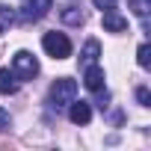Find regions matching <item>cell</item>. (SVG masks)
<instances>
[{
	"mask_svg": "<svg viewBox=\"0 0 151 151\" xmlns=\"http://www.w3.org/2000/svg\"><path fill=\"white\" fill-rule=\"evenodd\" d=\"M74 98H77V80H71V77L53 80V86H50V107L62 110V107H68Z\"/></svg>",
	"mask_w": 151,
	"mask_h": 151,
	"instance_id": "obj_1",
	"label": "cell"
},
{
	"mask_svg": "<svg viewBox=\"0 0 151 151\" xmlns=\"http://www.w3.org/2000/svg\"><path fill=\"white\" fill-rule=\"evenodd\" d=\"M42 47H45V53L53 56V59L71 56V42H68V36H65V33H56V30H50V33L42 36Z\"/></svg>",
	"mask_w": 151,
	"mask_h": 151,
	"instance_id": "obj_2",
	"label": "cell"
},
{
	"mask_svg": "<svg viewBox=\"0 0 151 151\" xmlns=\"http://www.w3.org/2000/svg\"><path fill=\"white\" fill-rule=\"evenodd\" d=\"M12 74L18 80H33L39 74V59L30 53V50H18L12 56Z\"/></svg>",
	"mask_w": 151,
	"mask_h": 151,
	"instance_id": "obj_3",
	"label": "cell"
},
{
	"mask_svg": "<svg viewBox=\"0 0 151 151\" xmlns=\"http://www.w3.org/2000/svg\"><path fill=\"white\" fill-rule=\"evenodd\" d=\"M50 9H53V0H24L18 15H21V21L33 24V21H42Z\"/></svg>",
	"mask_w": 151,
	"mask_h": 151,
	"instance_id": "obj_4",
	"label": "cell"
},
{
	"mask_svg": "<svg viewBox=\"0 0 151 151\" xmlns=\"http://www.w3.org/2000/svg\"><path fill=\"white\" fill-rule=\"evenodd\" d=\"M68 119H71L74 124H89V122H92V104L74 98V101L68 104Z\"/></svg>",
	"mask_w": 151,
	"mask_h": 151,
	"instance_id": "obj_5",
	"label": "cell"
},
{
	"mask_svg": "<svg viewBox=\"0 0 151 151\" xmlns=\"http://www.w3.org/2000/svg\"><path fill=\"white\" fill-rule=\"evenodd\" d=\"M104 68L101 65H89V68H83V83H86V89L89 92H101L104 89Z\"/></svg>",
	"mask_w": 151,
	"mask_h": 151,
	"instance_id": "obj_6",
	"label": "cell"
},
{
	"mask_svg": "<svg viewBox=\"0 0 151 151\" xmlns=\"http://www.w3.org/2000/svg\"><path fill=\"white\" fill-rule=\"evenodd\" d=\"M104 30H107V33H124V30H127V18L119 15L116 9H107V12H104Z\"/></svg>",
	"mask_w": 151,
	"mask_h": 151,
	"instance_id": "obj_7",
	"label": "cell"
},
{
	"mask_svg": "<svg viewBox=\"0 0 151 151\" xmlns=\"http://www.w3.org/2000/svg\"><path fill=\"white\" fill-rule=\"evenodd\" d=\"M98 56H101V45H98V39H89L83 45V53H80V68L98 65Z\"/></svg>",
	"mask_w": 151,
	"mask_h": 151,
	"instance_id": "obj_8",
	"label": "cell"
},
{
	"mask_svg": "<svg viewBox=\"0 0 151 151\" xmlns=\"http://www.w3.org/2000/svg\"><path fill=\"white\" fill-rule=\"evenodd\" d=\"M18 92V77L9 68H0V95H15Z\"/></svg>",
	"mask_w": 151,
	"mask_h": 151,
	"instance_id": "obj_9",
	"label": "cell"
},
{
	"mask_svg": "<svg viewBox=\"0 0 151 151\" xmlns=\"http://www.w3.org/2000/svg\"><path fill=\"white\" fill-rule=\"evenodd\" d=\"M12 24H15V12H12V6L0 3V33H6Z\"/></svg>",
	"mask_w": 151,
	"mask_h": 151,
	"instance_id": "obj_10",
	"label": "cell"
},
{
	"mask_svg": "<svg viewBox=\"0 0 151 151\" xmlns=\"http://www.w3.org/2000/svg\"><path fill=\"white\" fill-rule=\"evenodd\" d=\"M62 21L71 24V27H80V24H83V12H80L77 6H68V9H62Z\"/></svg>",
	"mask_w": 151,
	"mask_h": 151,
	"instance_id": "obj_11",
	"label": "cell"
},
{
	"mask_svg": "<svg viewBox=\"0 0 151 151\" xmlns=\"http://www.w3.org/2000/svg\"><path fill=\"white\" fill-rule=\"evenodd\" d=\"M136 62H139V68H148V65H151V45H148V42L139 45V50H136Z\"/></svg>",
	"mask_w": 151,
	"mask_h": 151,
	"instance_id": "obj_12",
	"label": "cell"
},
{
	"mask_svg": "<svg viewBox=\"0 0 151 151\" xmlns=\"http://www.w3.org/2000/svg\"><path fill=\"white\" fill-rule=\"evenodd\" d=\"M130 9H133L136 18H148V12H151V0H130Z\"/></svg>",
	"mask_w": 151,
	"mask_h": 151,
	"instance_id": "obj_13",
	"label": "cell"
},
{
	"mask_svg": "<svg viewBox=\"0 0 151 151\" xmlns=\"http://www.w3.org/2000/svg\"><path fill=\"white\" fill-rule=\"evenodd\" d=\"M136 101H139V107H151V92H148V86H139V89H136Z\"/></svg>",
	"mask_w": 151,
	"mask_h": 151,
	"instance_id": "obj_14",
	"label": "cell"
},
{
	"mask_svg": "<svg viewBox=\"0 0 151 151\" xmlns=\"http://www.w3.org/2000/svg\"><path fill=\"white\" fill-rule=\"evenodd\" d=\"M92 3H95L101 12H107V9H116V3H119V0H92Z\"/></svg>",
	"mask_w": 151,
	"mask_h": 151,
	"instance_id": "obj_15",
	"label": "cell"
},
{
	"mask_svg": "<svg viewBox=\"0 0 151 151\" xmlns=\"http://www.w3.org/2000/svg\"><path fill=\"white\" fill-rule=\"evenodd\" d=\"M9 124H12L9 113H6V110H0V130H3V127H9Z\"/></svg>",
	"mask_w": 151,
	"mask_h": 151,
	"instance_id": "obj_16",
	"label": "cell"
}]
</instances>
